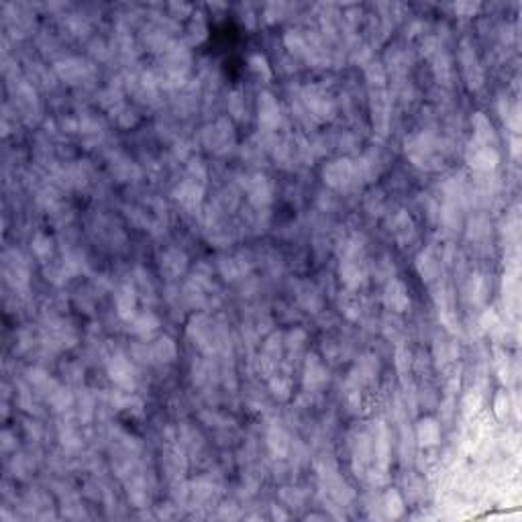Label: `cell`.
<instances>
[{"mask_svg":"<svg viewBox=\"0 0 522 522\" xmlns=\"http://www.w3.org/2000/svg\"><path fill=\"white\" fill-rule=\"evenodd\" d=\"M410 363H412V353L408 351L406 347H398L396 349V368L400 373H404L410 369Z\"/></svg>","mask_w":522,"mask_h":522,"instance_id":"11a10c76","label":"cell"},{"mask_svg":"<svg viewBox=\"0 0 522 522\" xmlns=\"http://www.w3.org/2000/svg\"><path fill=\"white\" fill-rule=\"evenodd\" d=\"M435 357H437V361L439 363H451L455 357H457V349H455V343H451V341H437V345H435Z\"/></svg>","mask_w":522,"mask_h":522,"instance_id":"ee69618b","label":"cell"},{"mask_svg":"<svg viewBox=\"0 0 522 522\" xmlns=\"http://www.w3.org/2000/svg\"><path fill=\"white\" fill-rule=\"evenodd\" d=\"M113 118H116V125H118V127H123V129H131V127H135L137 123H139V115H137L131 106L120 108V111H118Z\"/></svg>","mask_w":522,"mask_h":522,"instance_id":"c3c4849f","label":"cell"},{"mask_svg":"<svg viewBox=\"0 0 522 522\" xmlns=\"http://www.w3.org/2000/svg\"><path fill=\"white\" fill-rule=\"evenodd\" d=\"M296 300L310 314H316L318 310L323 309V294H321V290L312 282H298V286H296Z\"/></svg>","mask_w":522,"mask_h":522,"instance_id":"484cf974","label":"cell"},{"mask_svg":"<svg viewBox=\"0 0 522 522\" xmlns=\"http://www.w3.org/2000/svg\"><path fill=\"white\" fill-rule=\"evenodd\" d=\"M339 306H341V312L347 316L349 321H353V323H359L361 318H363V314H366V300H363V296L359 294V290H345L341 292V296H339Z\"/></svg>","mask_w":522,"mask_h":522,"instance_id":"603a6c76","label":"cell"},{"mask_svg":"<svg viewBox=\"0 0 522 522\" xmlns=\"http://www.w3.org/2000/svg\"><path fill=\"white\" fill-rule=\"evenodd\" d=\"M369 108H371V120H373L375 133L380 137H386L387 129H390V115H392V98L386 92V88L371 90Z\"/></svg>","mask_w":522,"mask_h":522,"instance_id":"4fadbf2b","label":"cell"},{"mask_svg":"<svg viewBox=\"0 0 522 522\" xmlns=\"http://www.w3.org/2000/svg\"><path fill=\"white\" fill-rule=\"evenodd\" d=\"M306 345V333L302 329H292L284 335V355L288 357V366L302 353Z\"/></svg>","mask_w":522,"mask_h":522,"instance_id":"e575fe53","label":"cell"},{"mask_svg":"<svg viewBox=\"0 0 522 522\" xmlns=\"http://www.w3.org/2000/svg\"><path fill=\"white\" fill-rule=\"evenodd\" d=\"M90 49H92V54L98 56V58H106L108 56V51H106V45L102 43V41H94L92 45H90Z\"/></svg>","mask_w":522,"mask_h":522,"instance_id":"94428289","label":"cell"},{"mask_svg":"<svg viewBox=\"0 0 522 522\" xmlns=\"http://www.w3.org/2000/svg\"><path fill=\"white\" fill-rule=\"evenodd\" d=\"M59 439H61L63 447H68V449H77V447L82 445L80 443V433H77L74 425H61V428H59Z\"/></svg>","mask_w":522,"mask_h":522,"instance_id":"7dc6e473","label":"cell"},{"mask_svg":"<svg viewBox=\"0 0 522 522\" xmlns=\"http://www.w3.org/2000/svg\"><path fill=\"white\" fill-rule=\"evenodd\" d=\"M257 120H259L261 131L266 133H275L284 125L280 102L271 92H261L257 97Z\"/></svg>","mask_w":522,"mask_h":522,"instance_id":"30bf717a","label":"cell"},{"mask_svg":"<svg viewBox=\"0 0 522 522\" xmlns=\"http://www.w3.org/2000/svg\"><path fill=\"white\" fill-rule=\"evenodd\" d=\"M459 61H461V70H464V76L467 80V86L471 90H480L484 86V70L478 61L476 56V49L473 45L464 39L461 41V49H459Z\"/></svg>","mask_w":522,"mask_h":522,"instance_id":"9a60e30c","label":"cell"},{"mask_svg":"<svg viewBox=\"0 0 522 522\" xmlns=\"http://www.w3.org/2000/svg\"><path fill=\"white\" fill-rule=\"evenodd\" d=\"M327 384H329V369L323 363V359L316 353L306 355L304 371H302V386L306 390V394L323 392Z\"/></svg>","mask_w":522,"mask_h":522,"instance_id":"8fae6325","label":"cell"},{"mask_svg":"<svg viewBox=\"0 0 522 522\" xmlns=\"http://www.w3.org/2000/svg\"><path fill=\"white\" fill-rule=\"evenodd\" d=\"M249 66H251V70L259 77H263V80H270V77H271L270 63H268V59L263 58V56H259V54H253L251 58H249Z\"/></svg>","mask_w":522,"mask_h":522,"instance_id":"f907efd6","label":"cell"},{"mask_svg":"<svg viewBox=\"0 0 522 522\" xmlns=\"http://www.w3.org/2000/svg\"><path fill=\"white\" fill-rule=\"evenodd\" d=\"M494 408H496V414L504 418V414L508 412V398H506V394L500 392L498 396H496V400H494Z\"/></svg>","mask_w":522,"mask_h":522,"instance_id":"6f0895ef","label":"cell"},{"mask_svg":"<svg viewBox=\"0 0 522 522\" xmlns=\"http://www.w3.org/2000/svg\"><path fill=\"white\" fill-rule=\"evenodd\" d=\"M416 271L423 282H435L441 275V257L435 249H425L416 255Z\"/></svg>","mask_w":522,"mask_h":522,"instance_id":"4316f807","label":"cell"},{"mask_svg":"<svg viewBox=\"0 0 522 522\" xmlns=\"http://www.w3.org/2000/svg\"><path fill=\"white\" fill-rule=\"evenodd\" d=\"M428 59L433 61V72H435L437 82L439 84H449V80L453 76V68H451V59L445 54V49L439 47Z\"/></svg>","mask_w":522,"mask_h":522,"instance_id":"8d00e7d4","label":"cell"},{"mask_svg":"<svg viewBox=\"0 0 522 522\" xmlns=\"http://www.w3.org/2000/svg\"><path fill=\"white\" fill-rule=\"evenodd\" d=\"M266 443L275 459H286L290 453V435L280 423H271L266 433Z\"/></svg>","mask_w":522,"mask_h":522,"instance_id":"44dd1931","label":"cell"},{"mask_svg":"<svg viewBox=\"0 0 522 522\" xmlns=\"http://www.w3.org/2000/svg\"><path fill=\"white\" fill-rule=\"evenodd\" d=\"M366 80L371 86V90H382L386 88V80H387V70L384 63L380 61H368L366 66Z\"/></svg>","mask_w":522,"mask_h":522,"instance_id":"ab89813d","label":"cell"},{"mask_svg":"<svg viewBox=\"0 0 522 522\" xmlns=\"http://www.w3.org/2000/svg\"><path fill=\"white\" fill-rule=\"evenodd\" d=\"M253 270V261L245 255V253H237V255H227V257H220L218 259V273L231 282L237 284L245 278H249V273Z\"/></svg>","mask_w":522,"mask_h":522,"instance_id":"e0dca14e","label":"cell"},{"mask_svg":"<svg viewBox=\"0 0 522 522\" xmlns=\"http://www.w3.org/2000/svg\"><path fill=\"white\" fill-rule=\"evenodd\" d=\"M151 347V359H154V366H170L174 363L175 357H178V347H175L174 339L163 335V337H157L154 343H149Z\"/></svg>","mask_w":522,"mask_h":522,"instance_id":"83f0119b","label":"cell"},{"mask_svg":"<svg viewBox=\"0 0 522 522\" xmlns=\"http://www.w3.org/2000/svg\"><path fill=\"white\" fill-rule=\"evenodd\" d=\"M384 306L387 312H394V314H402L410 309V294L408 288L404 286V282L400 280H390L384 288Z\"/></svg>","mask_w":522,"mask_h":522,"instance_id":"ac0fdd59","label":"cell"},{"mask_svg":"<svg viewBox=\"0 0 522 522\" xmlns=\"http://www.w3.org/2000/svg\"><path fill=\"white\" fill-rule=\"evenodd\" d=\"M382 508H384V516L386 518L396 521V518H400L404 514V500H402V496L396 490H387L386 494H384Z\"/></svg>","mask_w":522,"mask_h":522,"instance_id":"f35d334b","label":"cell"},{"mask_svg":"<svg viewBox=\"0 0 522 522\" xmlns=\"http://www.w3.org/2000/svg\"><path fill=\"white\" fill-rule=\"evenodd\" d=\"M288 8H290V6L284 4V2H271V4L266 6V20H268V23H275V20L284 19V15H286Z\"/></svg>","mask_w":522,"mask_h":522,"instance_id":"f5cc1de1","label":"cell"},{"mask_svg":"<svg viewBox=\"0 0 522 522\" xmlns=\"http://www.w3.org/2000/svg\"><path fill=\"white\" fill-rule=\"evenodd\" d=\"M282 498H284L288 504H294V506L302 504V500H304V496H302L298 490H284V492H282Z\"/></svg>","mask_w":522,"mask_h":522,"instance_id":"680465c9","label":"cell"},{"mask_svg":"<svg viewBox=\"0 0 522 522\" xmlns=\"http://www.w3.org/2000/svg\"><path fill=\"white\" fill-rule=\"evenodd\" d=\"M373 275L378 280H394V263L390 261V257H382L373 263Z\"/></svg>","mask_w":522,"mask_h":522,"instance_id":"681fc988","label":"cell"},{"mask_svg":"<svg viewBox=\"0 0 522 522\" xmlns=\"http://www.w3.org/2000/svg\"><path fill=\"white\" fill-rule=\"evenodd\" d=\"M473 141L478 143H484V145H490V147H498V137H496V131L490 123V118L484 115V113H476L473 118Z\"/></svg>","mask_w":522,"mask_h":522,"instance_id":"4dcf8cb0","label":"cell"},{"mask_svg":"<svg viewBox=\"0 0 522 522\" xmlns=\"http://www.w3.org/2000/svg\"><path fill=\"white\" fill-rule=\"evenodd\" d=\"M416 441L418 445L425 447H435L441 441V426L435 418H423L418 425H416Z\"/></svg>","mask_w":522,"mask_h":522,"instance_id":"d6a6232c","label":"cell"},{"mask_svg":"<svg viewBox=\"0 0 522 522\" xmlns=\"http://www.w3.org/2000/svg\"><path fill=\"white\" fill-rule=\"evenodd\" d=\"M170 11H175L178 15H188L192 11L190 4H170Z\"/></svg>","mask_w":522,"mask_h":522,"instance_id":"6125c7cd","label":"cell"},{"mask_svg":"<svg viewBox=\"0 0 522 522\" xmlns=\"http://www.w3.org/2000/svg\"><path fill=\"white\" fill-rule=\"evenodd\" d=\"M17 447V443L13 441V435H11V430H4L2 433V451L4 453H8L11 449H15Z\"/></svg>","mask_w":522,"mask_h":522,"instance_id":"91938a15","label":"cell"},{"mask_svg":"<svg viewBox=\"0 0 522 522\" xmlns=\"http://www.w3.org/2000/svg\"><path fill=\"white\" fill-rule=\"evenodd\" d=\"M129 500L135 504L137 508H145L149 502V494H147V484L141 476H133L129 482Z\"/></svg>","mask_w":522,"mask_h":522,"instance_id":"60d3db41","label":"cell"},{"mask_svg":"<svg viewBox=\"0 0 522 522\" xmlns=\"http://www.w3.org/2000/svg\"><path fill=\"white\" fill-rule=\"evenodd\" d=\"M106 373L113 380V384L120 387L123 392H135L137 369L127 355H123V353L111 355L106 361Z\"/></svg>","mask_w":522,"mask_h":522,"instance_id":"9c48e42d","label":"cell"},{"mask_svg":"<svg viewBox=\"0 0 522 522\" xmlns=\"http://www.w3.org/2000/svg\"><path fill=\"white\" fill-rule=\"evenodd\" d=\"M512 155L518 157V139H516V137L512 139Z\"/></svg>","mask_w":522,"mask_h":522,"instance_id":"e7e4bbea","label":"cell"},{"mask_svg":"<svg viewBox=\"0 0 522 522\" xmlns=\"http://www.w3.org/2000/svg\"><path fill=\"white\" fill-rule=\"evenodd\" d=\"M137 298H139V294H137L135 286L131 282H125V284L118 286V290L115 292V309L118 318H123L127 323V321H131L135 316Z\"/></svg>","mask_w":522,"mask_h":522,"instance_id":"d6986e66","label":"cell"},{"mask_svg":"<svg viewBox=\"0 0 522 522\" xmlns=\"http://www.w3.org/2000/svg\"><path fill=\"white\" fill-rule=\"evenodd\" d=\"M161 465L166 469V473L172 480H180L184 469H186V459H184V451L180 447H170L166 451V455L161 457Z\"/></svg>","mask_w":522,"mask_h":522,"instance_id":"836d02e7","label":"cell"},{"mask_svg":"<svg viewBox=\"0 0 522 522\" xmlns=\"http://www.w3.org/2000/svg\"><path fill=\"white\" fill-rule=\"evenodd\" d=\"M175 202L186 211V213L196 214L200 213L202 200H204V184L196 182L192 178L182 180L180 184H175L174 188Z\"/></svg>","mask_w":522,"mask_h":522,"instance_id":"7c38bea8","label":"cell"},{"mask_svg":"<svg viewBox=\"0 0 522 522\" xmlns=\"http://www.w3.org/2000/svg\"><path fill=\"white\" fill-rule=\"evenodd\" d=\"M77 341V330L74 323L61 318V316H49L45 327L41 329V343L47 351H61V349L74 347Z\"/></svg>","mask_w":522,"mask_h":522,"instance_id":"277c9868","label":"cell"},{"mask_svg":"<svg viewBox=\"0 0 522 522\" xmlns=\"http://www.w3.org/2000/svg\"><path fill=\"white\" fill-rule=\"evenodd\" d=\"M159 268H161L163 275H168L170 280H175V278L184 275V271L188 270V255L178 247H170L159 255Z\"/></svg>","mask_w":522,"mask_h":522,"instance_id":"ffe728a7","label":"cell"},{"mask_svg":"<svg viewBox=\"0 0 522 522\" xmlns=\"http://www.w3.org/2000/svg\"><path fill=\"white\" fill-rule=\"evenodd\" d=\"M200 139L204 143V147L214 155H227L231 154L235 147V131H232V123L229 118L220 116L218 120H214L213 125H206L200 133Z\"/></svg>","mask_w":522,"mask_h":522,"instance_id":"5b68a950","label":"cell"},{"mask_svg":"<svg viewBox=\"0 0 522 522\" xmlns=\"http://www.w3.org/2000/svg\"><path fill=\"white\" fill-rule=\"evenodd\" d=\"M68 29H70L74 35L82 37V35L88 33L90 23H88V19H86L84 15H70V19H68Z\"/></svg>","mask_w":522,"mask_h":522,"instance_id":"816d5d0a","label":"cell"},{"mask_svg":"<svg viewBox=\"0 0 522 522\" xmlns=\"http://www.w3.org/2000/svg\"><path fill=\"white\" fill-rule=\"evenodd\" d=\"M480 8V4H455V11H459V13H476Z\"/></svg>","mask_w":522,"mask_h":522,"instance_id":"be15d7a7","label":"cell"},{"mask_svg":"<svg viewBox=\"0 0 522 522\" xmlns=\"http://www.w3.org/2000/svg\"><path fill=\"white\" fill-rule=\"evenodd\" d=\"M323 180L335 192H353L363 184L359 170H357V163L351 157H339V159H333L329 163H325Z\"/></svg>","mask_w":522,"mask_h":522,"instance_id":"7a4b0ae2","label":"cell"},{"mask_svg":"<svg viewBox=\"0 0 522 522\" xmlns=\"http://www.w3.org/2000/svg\"><path fill=\"white\" fill-rule=\"evenodd\" d=\"M61 263L66 266V270L70 271V275H80V273H86L88 271V261H86V255L76 249V247H63V259Z\"/></svg>","mask_w":522,"mask_h":522,"instance_id":"74e56055","label":"cell"},{"mask_svg":"<svg viewBox=\"0 0 522 522\" xmlns=\"http://www.w3.org/2000/svg\"><path fill=\"white\" fill-rule=\"evenodd\" d=\"M111 172L118 182H135L141 178L139 166L123 154H116L115 157H111Z\"/></svg>","mask_w":522,"mask_h":522,"instance_id":"f1b7e54d","label":"cell"},{"mask_svg":"<svg viewBox=\"0 0 522 522\" xmlns=\"http://www.w3.org/2000/svg\"><path fill=\"white\" fill-rule=\"evenodd\" d=\"M273 516H275V518H286V514H284L282 510H278V508H273Z\"/></svg>","mask_w":522,"mask_h":522,"instance_id":"03108f58","label":"cell"},{"mask_svg":"<svg viewBox=\"0 0 522 522\" xmlns=\"http://www.w3.org/2000/svg\"><path fill=\"white\" fill-rule=\"evenodd\" d=\"M127 325H129V333H133L139 339H151L159 329V318L151 310H141V312H135L131 321H127Z\"/></svg>","mask_w":522,"mask_h":522,"instance_id":"7402d4cb","label":"cell"},{"mask_svg":"<svg viewBox=\"0 0 522 522\" xmlns=\"http://www.w3.org/2000/svg\"><path fill=\"white\" fill-rule=\"evenodd\" d=\"M186 170H188V178H192V180L200 182V184H206L209 172H206V163L200 157H190Z\"/></svg>","mask_w":522,"mask_h":522,"instance_id":"f6af8a7d","label":"cell"},{"mask_svg":"<svg viewBox=\"0 0 522 522\" xmlns=\"http://www.w3.org/2000/svg\"><path fill=\"white\" fill-rule=\"evenodd\" d=\"M268 382H270L271 394H273L278 400H288L292 396V378L290 366H288V363H282V368L278 369Z\"/></svg>","mask_w":522,"mask_h":522,"instance_id":"1f68e13d","label":"cell"},{"mask_svg":"<svg viewBox=\"0 0 522 522\" xmlns=\"http://www.w3.org/2000/svg\"><path fill=\"white\" fill-rule=\"evenodd\" d=\"M366 211L371 216L384 214V211H386V198H384V194L380 192V190L368 194V198H366Z\"/></svg>","mask_w":522,"mask_h":522,"instance_id":"bcb514c9","label":"cell"},{"mask_svg":"<svg viewBox=\"0 0 522 522\" xmlns=\"http://www.w3.org/2000/svg\"><path fill=\"white\" fill-rule=\"evenodd\" d=\"M386 66L396 77H404L412 66V58L404 47L396 45V47H390V51L386 54Z\"/></svg>","mask_w":522,"mask_h":522,"instance_id":"f546056e","label":"cell"},{"mask_svg":"<svg viewBox=\"0 0 522 522\" xmlns=\"http://www.w3.org/2000/svg\"><path fill=\"white\" fill-rule=\"evenodd\" d=\"M404 151L408 159L421 170H439L443 166V141L435 131H418L406 137Z\"/></svg>","mask_w":522,"mask_h":522,"instance_id":"6da1fadb","label":"cell"},{"mask_svg":"<svg viewBox=\"0 0 522 522\" xmlns=\"http://www.w3.org/2000/svg\"><path fill=\"white\" fill-rule=\"evenodd\" d=\"M339 278L347 290H361L369 278L368 259H341Z\"/></svg>","mask_w":522,"mask_h":522,"instance_id":"2e32d148","label":"cell"},{"mask_svg":"<svg viewBox=\"0 0 522 522\" xmlns=\"http://www.w3.org/2000/svg\"><path fill=\"white\" fill-rule=\"evenodd\" d=\"M2 275L15 292H25L29 288V263L17 249H8L2 255Z\"/></svg>","mask_w":522,"mask_h":522,"instance_id":"52a82bcc","label":"cell"},{"mask_svg":"<svg viewBox=\"0 0 522 522\" xmlns=\"http://www.w3.org/2000/svg\"><path fill=\"white\" fill-rule=\"evenodd\" d=\"M54 72L56 76L66 82L68 86H82V84H90L97 70L90 61L82 58H61L54 63Z\"/></svg>","mask_w":522,"mask_h":522,"instance_id":"8992f818","label":"cell"},{"mask_svg":"<svg viewBox=\"0 0 522 522\" xmlns=\"http://www.w3.org/2000/svg\"><path fill=\"white\" fill-rule=\"evenodd\" d=\"M133 286H135L137 294L147 302V298L149 300H155V288L154 284H151V280H149V275L145 273L143 270H137L135 271V280H133Z\"/></svg>","mask_w":522,"mask_h":522,"instance_id":"b9f144b4","label":"cell"},{"mask_svg":"<svg viewBox=\"0 0 522 522\" xmlns=\"http://www.w3.org/2000/svg\"><path fill=\"white\" fill-rule=\"evenodd\" d=\"M77 133L82 135L84 139V143L86 145H98L102 139H104V133H106V127H104V123L97 118V116L92 115H84L77 118Z\"/></svg>","mask_w":522,"mask_h":522,"instance_id":"d4e9b609","label":"cell"},{"mask_svg":"<svg viewBox=\"0 0 522 522\" xmlns=\"http://www.w3.org/2000/svg\"><path fill=\"white\" fill-rule=\"evenodd\" d=\"M465 159L478 172H492L500 161V154H498V147H490V145L478 143L471 139V143L465 151Z\"/></svg>","mask_w":522,"mask_h":522,"instance_id":"5bb4252c","label":"cell"},{"mask_svg":"<svg viewBox=\"0 0 522 522\" xmlns=\"http://www.w3.org/2000/svg\"><path fill=\"white\" fill-rule=\"evenodd\" d=\"M45 278H47L51 284L61 286V284H66L72 275H70V271L66 270L63 263H47V266H45Z\"/></svg>","mask_w":522,"mask_h":522,"instance_id":"7bdbcfd3","label":"cell"},{"mask_svg":"<svg viewBox=\"0 0 522 522\" xmlns=\"http://www.w3.org/2000/svg\"><path fill=\"white\" fill-rule=\"evenodd\" d=\"M229 113H231L235 118H243L245 115V102H243V97H241V92L239 90H235L231 92V97H229Z\"/></svg>","mask_w":522,"mask_h":522,"instance_id":"db71d44e","label":"cell"},{"mask_svg":"<svg viewBox=\"0 0 522 522\" xmlns=\"http://www.w3.org/2000/svg\"><path fill=\"white\" fill-rule=\"evenodd\" d=\"M298 97L314 123H329L337 116V100L325 84H309Z\"/></svg>","mask_w":522,"mask_h":522,"instance_id":"3957f363","label":"cell"},{"mask_svg":"<svg viewBox=\"0 0 522 522\" xmlns=\"http://www.w3.org/2000/svg\"><path fill=\"white\" fill-rule=\"evenodd\" d=\"M241 186L247 192V200L249 206L259 209V211H268L271 202H273V182L266 174H251L241 178Z\"/></svg>","mask_w":522,"mask_h":522,"instance_id":"ba28073f","label":"cell"},{"mask_svg":"<svg viewBox=\"0 0 522 522\" xmlns=\"http://www.w3.org/2000/svg\"><path fill=\"white\" fill-rule=\"evenodd\" d=\"M392 235H394V239L398 241L400 247H406V245H410L416 239L414 220H412V216L406 211L396 213V216L392 218Z\"/></svg>","mask_w":522,"mask_h":522,"instance_id":"cb8c5ba5","label":"cell"},{"mask_svg":"<svg viewBox=\"0 0 522 522\" xmlns=\"http://www.w3.org/2000/svg\"><path fill=\"white\" fill-rule=\"evenodd\" d=\"M204 37H206V27L200 19V15H198V19L194 17L192 27H190V39H192V43H200Z\"/></svg>","mask_w":522,"mask_h":522,"instance_id":"9f6ffc18","label":"cell"},{"mask_svg":"<svg viewBox=\"0 0 522 522\" xmlns=\"http://www.w3.org/2000/svg\"><path fill=\"white\" fill-rule=\"evenodd\" d=\"M31 251L35 255V259L41 261L43 266L51 263L54 257V239L45 232H37L31 241Z\"/></svg>","mask_w":522,"mask_h":522,"instance_id":"d590c367","label":"cell"}]
</instances>
